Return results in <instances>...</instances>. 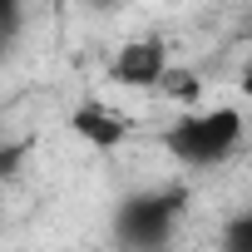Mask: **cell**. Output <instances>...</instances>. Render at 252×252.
<instances>
[{"label":"cell","mask_w":252,"mask_h":252,"mask_svg":"<svg viewBox=\"0 0 252 252\" xmlns=\"http://www.w3.org/2000/svg\"><path fill=\"white\" fill-rule=\"evenodd\" d=\"M188 208V193L183 188H163V193H139L119 208L114 218V232L124 247L134 252H163L173 227H178V213Z\"/></svg>","instance_id":"1"},{"label":"cell","mask_w":252,"mask_h":252,"mask_svg":"<svg viewBox=\"0 0 252 252\" xmlns=\"http://www.w3.org/2000/svg\"><path fill=\"white\" fill-rule=\"evenodd\" d=\"M242 139V114L237 109H208V114H188L168 129V149L173 158L193 163V168H208L218 158L232 154V144Z\"/></svg>","instance_id":"2"},{"label":"cell","mask_w":252,"mask_h":252,"mask_svg":"<svg viewBox=\"0 0 252 252\" xmlns=\"http://www.w3.org/2000/svg\"><path fill=\"white\" fill-rule=\"evenodd\" d=\"M163 69H168V55H163L158 40H134V45H124L119 60H114V79H119V84H134V89L158 84Z\"/></svg>","instance_id":"3"},{"label":"cell","mask_w":252,"mask_h":252,"mask_svg":"<svg viewBox=\"0 0 252 252\" xmlns=\"http://www.w3.org/2000/svg\"><path fill=\"white\" fill-rule=\"evenodd\" d=\"M69 129H74L84 144H94V149H119V144H124V124H119L104 104H79V109L69 114Z\"/></svg>","instance_id":"4"},{"label":"cell","mask_w":252,"mask_h":252,"mask_svg":"<svg viewBox=\"0 0 252 252\" xmlns=\"http://www.w3.org/2000/svg\"><path fill=\"white\" fill-rule=\"evenodd\" d=\"M222 252H252V208H247L242 218H232V222H227Z\"/></svg>","instance_id":"5"},{"label":"cell","mask_w":252,"mask_h":252,"mask_svg":"<svg viewBox=\"0 0 252 252\" xmlns=\"http://www.w3.org/2000/svg\"><path fill=\"white\" fill-rule=\"evenodd\" d=\"M158 84H163L173 99H193V94H198V79H193V74H183V69H173V64L163 69V79H158Z\"/></svg>","instance_id":"6"},{"label":"cell","mask_w":252,"mask_h":252,"mask_svg":"<svg viewBox=\"0 0 252 252\" xmlns=\"http://www.w3.org/2000/svg\"><path fill=\"white\" fill-rule=\"evenodd\" d=\"M25 154H30V144H10V149H0V178H10V173L25 163Z\"/></svg>","instance_id":"7"},{"label":"cell","mask_w":252,"mask_h":252,"mask_svg":"<svg viewBox=\"0 0 252 252\" xmlns=\"http://www.w3.org/2000/svg\"><path fill=\"white\" fill-rule=\"evenodd\" d=\"M15 20H20V5H15V0H0V30H15Z\"/></svg>","instance_id":"8"},{"label":"cell","mask_w":252,"mask_h":252,"mask_svg":"<svg viewBox=\"0 0 252 252\" xmlns=\"http://www.w3.org/2000/svg\"><path fill=\"white\" fill-rule=\"evenodd\" d=\"M242 94L252 99V64H247V74H242Z\"/></svg>","instance_id":"9"},{"label":"cell","mask_w":252,"mask_h":252,"mask_svg":"<svg viewBox=\"0 0 252 252\" xmlns=\"http://www.w3.org/2000/svg\"><path fill=\"white\" fill-rule=\"evenodd\" d=\"M0 50H5V30H0Z\"/></svg>","instance_id":"10"},{"label":"cell","mask_w":252,"mask_h":252,"mask_svg":"<svg viewBox=\"0 0 252 252\" xmlns=\"http://www.w3.org/2000/svg\"><path fill=\"white\" fill-rule=\"evenodd\" d=\"M99 5H109V0H99Z\"/></svg>","instance_id":"11"}]
</instances>
